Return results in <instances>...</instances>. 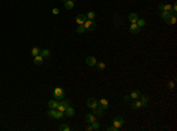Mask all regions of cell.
Listing matches in <instances>:
<instances>
[{
    "label": "cell",
    "instance_id": "d6a6232c",
    "mask_svg": "<svg viewBox=\"0 0 177 131\" xmlns=\"http://www.w3.org/2000/svg\"><path fill=\"white\" fill-rule=\"evenodd\" d=\"M52 13L57 16V14H59V10H58V8H53V10H52Z\"/></svg>",
    "mask_w": 177,
    "mask_h": 131
},
{
    "label": "cell",
    "instance_id": "ffe728a7",
    "mask_svg": "<svg viewBox=\"0 0 177 131\" xmlns=\"http://www.w3.org/2000/svg\"><path fill=\"white\" fill-rule=\"evenodd\" d=\"M177 21V17H176V13H172L169 18V25H175Z\"/></svg>",
    "mask_w": 177,
    "mask_h": 131
},
{
    "label": "cell",
    "instance_id": "7c38bea8",
    "mask_svg": "<svg viewBox=\"0 0 177 131\" xmlns=\"http://www.w3.org/2000/svg\"><path fill=\"white\" fill-rule=\"evenodd\" d=\"M33 63H34V65L37 66H40L44 63V57H41L40 54H38V56H35L34 59H33Z\"/></svg>",
    "mask_w": 177,
    "mask_h": 131
},
{
    "label": "cell",
    "instance_id": "f1b7e54d",
    "mask_svg": "<svg viewBox=\"0 0 177 131\" xmlns=\"http://www.w3.org/2000/svg\"><path fill=\"white\" fill-rule=\"evenodd\" d=\"M96 66H97V69H98V70H100V71L105 69V64H104V63H103V62L97 63V64H96Z\"/></svg>",
    "mask_w": 177,
    "mask_h": 131
},
{
    "label": "cell",
    "instance_id": "30bf717a",
    "mask_svg": "<svg viewBox=\"0 0 177 131\" xmlns=\"http://www.w3.org/2000/svg\"><path fill=\"white\" fill-rule=\"evenodd\" d=\"M86 16L85 14H78L77 17H76V23L78 24V25H81V24H84L85 21H86Z\"/></svg>",
    "mask_w": 177,
    "mask_h": 131
},
{
    "label": "cell",
    "instance_id": "4dcf8cb0",
    "mask_svg": "<svg viewBox=\"0 0 177 131\" xmlns=\"http://www.w3.org/2000/svg\"><path fill=\"white\" fill-rule=\"evenodd\" d=\"M163 11L172 12V11H171V5H170V4H166V5H164V7H163Z\"/></svg>",
    "mask_w": 177,
    "mask_h": 131
},
{
    "label": "cell",
    "instance_id": "8d00e7d4",
    "mask_svg": "<svg viewBox=\"0 0 177 131\" xmlns=\"http://www.w3.org/2000/svg\"><path fill=\"white\" fill-rule=\"evenodd\" d=\"M124 100H125V102H129V100H130V96H125L124 97Z\"/></svg>",
    "mask_w": 177,
    "mask_h": 131
},
{
    "label": "cell",
    "instance_id": "7a4b0ae2",
    "mask_svg": "<svg viewBox=\"0 0 177 131\" xmlns=\"http://www.w3.org/2000/svg\"><path fill=\"white\" fill-rule=\"evenodd\" d=\"M53 97L54 99H64V97H65V92H64V90L60 89V88H56L53 90Z\"/></svg>",
    "mask_w": 177,
    "mask_h": 131
},
{
    "label": "cell",
    "instance_id": "e575fe53",
    "mask_svg": "<svg viewBox=\"0 0 177 131\" xmlns=\"http://www.w3.org/2000/svg\"><path fill=\"white\" fill-rule=\"evenodd\" d=\"M86 130H87V131H92L93 130L92 125H87V126H86Z\"/></svg>",
    "mask_w": 177,
    "mask_h": 131
},
{
    "label": "cell",
    "instance_id": "cb8c5ba5",
    "mask_svg": "<svg viewBox=\"0 0 177 131\" xmlns=\"http://www.w3.org/2000/svg\"><path fill=\"white\" fill-rule=\"evenodd\" d=\"M131 108H132V109L142 108V102H141V100H136V102H134V103L131 104Z\"/></svg>",
    "mask_w": 177,
    "mask_h": 131
},
{
    "label": "cell",
    "instance_id": "9c48e42d",
    "mask_svg": "<svg viewBox=\"0 0 177 131\" xmlns=\"http://www.w3.org/2000/svg\"><path fill=\"white\" fill-rule=\"evenodd\" d=\"M98 108L103 109V110H106L109 108V102L108 99H105V98H102V99L98 102Z\"/></svg>",
    "mask_w": 177,
    "mask_h": 131
},
{
    "label": "cell",
    "instance_id": "5b68a950",
    "mask_svg": "<svg viewBox=\"0 0 177 131\" xmlns=\"http://www.w3.org/2000/svg\"><path fill=\"white\" fill-rule=\"evenodd\" d=\"M86 105L90 109H96V108H98V100L96 98H88L86 100Z\"/></svg>",
    "mask_w": 177,
    "mask_h": 131
},
{
    "label": "cell",
    "instance_id": "6da1fadb",
    "mask_svg": "<svg viewBox=\"0 0 177 131\" xmlns=\"http://www.w3.org/2000/svg\"><path fill=\"white\" fill-rule=\"evenodd\" d=\"M64 115H65L64 112L58 111V110H56V109H51L50 111H47V116L51 117V118H56V119H60V118H63Z\"/></svg>",
    "mask_w": 177,
    "mask_h": 131
},
{
    "label": "cell",
    "instance_id": "f546056e",
    "mask_svg": "<svg viewBox=\"0 0 177 131\" xmlns=\"http://www.w3.org/2000/svg\"><path fill=\"white\" fill-rule=\"evenodd\" d=\"M91 125H92V127H93V130H98L100 127V125H99V123L97 122V120H95V122H92L91 123Z\"/></svg>",
    "mask_w": 177,
    "mask_h": 131
},
{
    "label": "cell",
    "instance_id": "ac0fdd59",
    "mask_svg": "<svg viewBox=\"0 0 177 131\" xmlns=\"http://www.w3.org/2000/svg\"><path fill=\"white\" fill-rule=\"evenodd\" d=\"M65 115L67 116V117H73V116H74V109L72 108V106H69V108L66 109L65 110Z\"/></svg>",
    "mask_w": 177,
    "mask_h": 131
},
{
    "label": "cell",
    "instance_id": "9a60e30c",
    "mask_svg": "<svg viewBox=\"0 0 177 131\" xmlns=\"http://www.w3.org/2000/svg\"><path fill=\"white\" fill-rule=\"evenodd\" d=\"M58 104H59V102H58L57 99H51L50 102L47 103V106H49L50 109H56V110H57Z\"/></svg>",
    "mask_w": 177,
    "mask_h": 131
},
{
    "label": "cell",
    "instance_id": "277c9868",
    "mask_svg": "<svg viewBox=\"0 0 177 131\" xmlns=\"http://www.w3.org/2000/svg\"><path fill=\"white\" fill-rule=\"evenodd\" d=\"M70 106V102L69 100H63V102H60L59 104H58V108L57 110L58 111H62V112H65V110Z\"/></svg>",
    "mask_w": 177,
    "mask_h": 131
},
{
    "label": "cell",
    "instance_id": "d590c367",
    "mask_svg": "<svg viewBox=\"0 0 177 131\" xmlns=\"http://www.w3.org/2000/svg\"><path fill=\"white\" fill-rule=\"evenodd\" d=\"M163 7H164V4H159V6H158V8H159L161 11H163Z\"/></svg>",
    "mask_w": 177,
    "mask_h": 131
},
{
    "label": "cell",
    "instance_id": "7402d4cb",
    "mask_svg": "<svg viewBox=\"0 0 177 131\" xmlns=\"http://www.w3.org/2000/svg\"><path fill=\"white\" fill-rule=\"evenodd\" d=\"M148 100H149L148 96H146V95H142V99H141V102H142V106H143V108H145L146 105H148Z\"/></svg>",
    "mask_w": 177,
    "mask_h": 131
},
{
    "label": "cell",
    "instance_id": "1f68e13d",
    "mask_svg": "<svg viewBox=\"0 0 177 131\" xmlns=\"http://www.w3.org/2000/svg\"><path fill=\"white\" fill-rule=\"evenodd\" d=\"M108 131H119V127H116V126H110V127H108Z\"/></svg>",
    "mask_w": 177,
    "mask_h": 131
},
{
    "label": "cell",
    "instance_id": "4316f807",
    "mask_svg": "<svg viewBox=\"0 0 177 131\" xmlns=\"http://www.w3.org/2000/svg\"><path fill=\"white\" fill-rule=\"evenodd\" d=\"M85 30H86V28H85L84 24H81V25H79V26H78V28H76V32H77L78 34H81V33H83Z\"/></svg>",
    "mask_w": 177,
    "mask_h": 131
},
{
    "label": "cell",
    "instance_id": "d6986e66",
    "mask_svg": "<svg viewBox=\"0 0 177 131\" xmlns=\"http://www.w3.org/2000/svg\"><path fill=\"white\" fill-rule=\"evenodd\" d=\"M40 47H37V46H34V47H32V50H31V54L33 56V57H35V56H38V54H40Z\"/></svg>",
    "mask_w": 177,
    "mask_h": 131
},
{
    "label": "cell",
    "instance_id": "4fadbf2b",
    "mask_svg": "<svg viewBox=\"0 0 177 131\" xmlns=\"http://www.w3.org/2000/svg\"><path fill=\"white\" fill-rule=\"evenodd\" d=\"M85 120H86V123H92V122H95L96 120V116L93 115L92 112L91 113H86V116H85Z\"/></svg>",
    "mask_w": 177,
    "mask_h": 131
},
{
    "label": "cell",
    "instance_id": "603a6c76",
    "mask_svg": "<svg viewBox=\"0 0 177 131\" xmlns=\"http://www.w3.org/2000/svg\"><path fill=\"white\" fill-rule=\"evenodd\" d=\"M51 51L47 50V49H44V50H40V56L41 57H50Z\"/></svg>",
    "mask_w": 177,
    "mask_h": 131
},
{
    "label": "cell",
    "instance_id": "3957f363",
    "mask_svg": "<svg viewBox=\"0 0 177 131\" xmlns=\"http://www.w3.org/2000/svg\"><path fill=\"white\" fill-rule=\"evenodd\" d=\"M84 26H85V28H86L87 31H95V30H96V24H95L93 20L86 19V21L84 23Z\"/></svg>",
    "mask_w": 177,
    "mask_h": 131
},
{
    "label": "cell",
    "instance_id": "ba28073f",
    "mask_svg": "<svg viewBox=\"0 0 177 131\" xmlns=\"http://www.w3.org/2000/svg\"><path fill=\"white\" fill-rule=\"evenodd\" d=\"M85 63H86L88 66H96L97 59H96V57H93V56H88V57L85 59Z\"/></svg>",
    "mask_w": 177,
    "mask_h": 131
},
{
    "label": "cell",
    "instance_id": "8fae6325",
    "mask_svg": "<svg viewBox=\"0 0 177 131\" xmlns=\"http://www.w3.org/2000/svg\"><path fill=\"white\" fill-rule=\"evenodd\" d=\"M139 31H141V28H139L138 26H137V24H131L130 26V33L131 34H138Z\"/></svg>",
    "mask_w": 177,
    "mask_h": 131
},
{
    "label": "cell",
    "instance_id": "83f0119b",
    "mask_svg": "<svg viewBox=\"0 0 177 131\" xmlns=\"http://www.w3.org/2000/svg\"><path fill=\"white\" fill-rule=\"evenodd\" d=\"M59 130L60 131H70L71 130V127H70L67 124H62V125L59 126Z\"/></svg>",
    "mask_w": 177,
    "mask_h": 131
},
{
    "label": "cell",
    "instance_id": "44dd1931",
    "mask_svg": "<svg viewBox=\"0 0 177 131\" xmlns=\"http://www.w3.org/2000/svg\"><path fill=\"white\" fill-rule=\"evenodd\" d=\"M139 96H141L139 90H135V91H132V92L130 93V98H132V99H137Z\"/></svg>",
    "mask_w": 177,
    "mask_h": 131
},
{
    "label": "cell",
    "instance_id": "8992f818",
    "mask_svg": "<svg viewBox=\"0 0 177 131\" xmlns=\"http://www.w3.org/2000/svg\"><path fill=\"white\" fill-rule=\"evenodd\" d=\"M124 123H125V120H124L123 117H115V118H113V126L120 127Z\"/></svg>",
    "mask_w": 177,
    "mask_h": 131
},
{
    "label": "cell",
    "instance_id": "d4e9b609",
    "mask_svg": "<svg viewBox=\"0 0 177 131\" xmlns=\"http://www.w3.org/2000/svg\"><path fill=\"white\" fill-rule=\"evenodd\" d=\"M136 24H137V26H138L139 28H142V27H144L146 25V21H145V19H138L136 21Z\"/></svg>",
    "mask_w": 177,
    "mask_h": 131
},
{
    "label": "cell",
    "instance_id": "f35d334b",
    "mask_svg": "<svg viewBox=\"0 0 177 131\" xmlns=\"http://www.w3.org/2000/svg\"><path fill=\"white\" fill-rule=\"evenodd\" d=\"M72 1H74V0H72Z\"/></svg>",
    "mask_w": 177,
    "mask_h": 131
},
{
    "label": "cell",
    "instance_id": "5bb4252c",
    "mask_svg": "<svg viewBox=\"0 0 177 131\" xmlns=\"http://www.w3.org/2000/svg\"><path fill=\"white\" fill-rule=\"evenodd\" d=\"M92 113L96 117H103V113H104V110L100 108H96V109H92Z\"/></svg>",
    "mask_w": 177,
    "mask_h": 131
},
{
    "label": "cell",
    "instance_id": "2e32d148",
    "mask_svg": "<svg viewBox=\"0 0 177 131\" xmlns=\"http://www.w3.org/2000/svg\"><path fill=\"white\" fill-rule=\"evenodd\" d=\"M64 7H65L66 10H72V8L74 7V1H72V0H66V1H64Z\"/></svg>",
    "mask_w": 177,
    "mask_h": 131
},
{
    "label": "cell",
    "instance_id": "52a82bcc",
    "mask_svg": "<svg viewBox=\"0 0 177 131\" xmlns=\"http://www.w3.org/2000/svg\"><path fill=\"white\" fill-rule=\"evenodd\" d=\"M161 18L164 21H165L166 24H169V18H170V16L172 14V12H168V11H161Z\"/></svg>",
    "mask_w": 177,
    "mask_h": 131
},
{
    "label": "cell",
    "instance_id": "836d02e7",
    "mask_svg": "<svg viewBox=\"0 0 177 131\" xmlns=\"http://www.w3.org/2000/svg\"><path fill=\"white\" fill-rule=\"evenodd\" d=\"M175 88V81H170L169 83V89H173Z\"/></svg>",
    "mask_w": 177,
    "mask_h": 131
},
{
    "label": "cell",
    "instance_id": "484cf974",
    "mask_svg": "<svg viewBox=\"0 0 177 131\" xmlns=\"http://www.w3.org/2000/svg\"><path fill=\"white\" fill-rule=\"evenodd\" d=\"M86 18H87L88 20H93L95 18H96V13H95V12H92V11L87 12V13H86Z\"/></svg>",
    "mask_w": 177,
    "mask_h": 131
},
{
    "label": "cell",
    "instance_id": "e0dca14e",
    "mask_svg": "<svg viewBox=\"0 0 177 131\" xmlns=\"http://www.w3.org/2000/svg\"><path fill=\"white\" fill-rule=\"evenodd\" d=\"M138 19H139V18H138V16H137L136 13H130V14H129V21H130L131 24H135Z\"/></svg>",
    "mask_w": 177,
    "mask_h": 131
},
{
    "label": "cell",
    "instance_id": "74e56055",
    "mask_svg": "<svg viewBox=\"0 0 177 131\" xmlns=\"http://www.w3.org/2000/svg\"><path fill=\"white\" fill-rule=\"evenodd\" d=\"M63 1H66V0H63Z\"/></svg>",
    "mask_w": 177,
    "mask_h": 131
}]
</instances>
